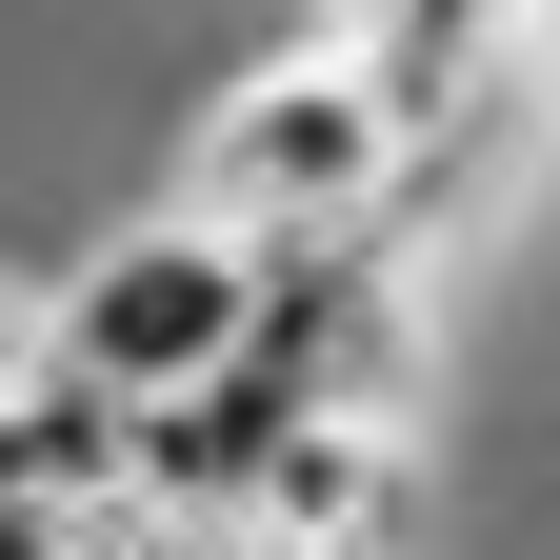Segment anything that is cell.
Here are the masks:
<instances>
[{
    "mask_svg": "<svg viewBox=\"0 0 560 560\" xmlns=\"http://www.w3.org/2000/svg\"><path fill=\"white\" fill-rule=\"evenodd\" d=\"M320 40H361V60H381V101H400V120H441L480 60H521V40H540V0H340Z\"/></svg>",
    "mask_w": 560,
    "mask_h": 560,
    "instance_id": "obj_5",
    "label": "cell"
},
{
    "mask_svg": "<svg viewBox=\"0 0 560 560\" xmlns=\"http://www.w3.org/2000/svg\"><path fill=\"white\" fill-rule=\"evenodd\" d=\"M81 521H101V501H40V480H0V560H81Z\"/></svg>",
    "mask_w": 560,
    "mask_h": 560,
    "instance_id": "obj_6",
    "label": "cell"
},
{
    "mask_svg": "<svg viewBox=\"0 0 560 560\" xmlns=\"http://www.w3.org/2000/svg\"><path fill=\"white\" fill-rule=\"evenodd\" d=\"M280 420H361L400 441L420 420V260L400 241H340V260H260V361H241Z\"/></svg>",
    "mask_w": 560,
    "mask_h": 560,
    "instance_id": "obj_3",
    "label": "cell"
},
{
    "mask_svg": "<svg viewBox=\"0 0 560 560\" xmlns=\"http://www.w3.org/2000/svg\"><path fill=\"white\" fill-rule=\"evenodd\" d=\"M241 540H260V560H400V540H420V480H400V441H361V420H280V400H260Z\"/></svg>",
    "mask_w": 560,
    "mask_h": 560,
    "instance_id": "obj_4",
    "label": "cell"
},
{
    "mask_svg": "<svg viewBox=\"0 0 560 560\" xmlns=\"http://www.w3.org/2000/svg\"><path fill=\"white\" fill-rule=\"evenodd\" d=\"M40 361L120 400V420H180V400H221L260 361V260L221 221H120L81 280H40Z\"/></svg>",
    "mask_w": 560,
    "mask_h": 560,
    "instance_id": "obj_2",
    "label": "cell"
},
{
    "mask_svg": "<svg viewBox=\"0 0 560 560\" xmlns=\"http://www.w3.org/2000/svg\"><path fill=\"white\" fill-rule=\"evenodd\" d=\"M180 221H221L241 260H340V241H381V221H400V101H381V60H361V40H280L260 81H221V101H200Z\"/></svg>",
    "mask_w": 560,
    "mask_h": 560,
    "instance_id": "obj_1",
    "label": "cell"
},
{
    "mask_svg": "<svg viewBox=\"0 0 560 560\" xmlns=\"http://www.w3.org/2000/svg\"><path fill=\"white\" fill-rule=\"evenodd\" d=\"M0 480H21V400H0Z\"/></svg>",
    "mask_w": 560,
    "mask_h": 560,
    "instance_id": "obj_8",
    "label": "cell"
},
{
    "mask_svg": "<svg viewBox=\"0 0 560 560\" xmlns=\"http://www.w3.org/2000/svg\"><path fill=\"white\" fill-rule=\"evenodd\" d=\"M40 381V280H0V400Z\"/></svg>",
    "mask_w": 560,
    "mask_h": 560,
    "instance_id": "obj_7",
    "label": "cell"
}]
</instances>
